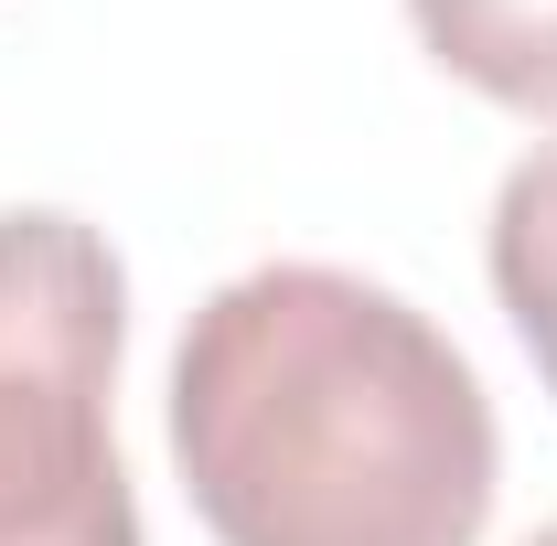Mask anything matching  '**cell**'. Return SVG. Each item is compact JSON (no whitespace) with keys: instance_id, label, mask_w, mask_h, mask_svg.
<instances>
[{"instance_id":"cell-2","label":"cell","mask_w":557,"mask_h":546,"mask_svg":"<svg viewBox=\"0 0 557 546\" xmlns=\"http://www.w3.org/2000/svg\"><path fill=\"white\" fill-rule=\"evenodd\" d=\"M129 269L54 204L0 214V546H139L119 472Z\"/></svg>"},{"instance_id":"cell-5","label":"cell","mask_w":557,"mask_h":546,"mask_svg":"<svg viewBox=\"0 0 557 546\" xmlns=\"http://www.w3.org/2000/svg\"><path fill=\"white\" fill-rule=\"evenodd\" d=\"M525 546H557V514H547V525H536V536H525Z\"/></svg>"},{"instance_id":"cell-1","label":"cell","mask_w":557,"mask_h":546,"mask_svg":"<svg viewBox=\"0 0 557 546\" xmlns=\"http://www.w3.org/2000/svg\"><path fill=\"white\" fill-rule=\"evenodd\" d=\"M172 461L214 546H483L504 439L418 300L278 258L183 322Z\"/></svg>"},{"instance_id":"cell-3","label":"cell","mask_w":557,"mask_h":546,"mask_svg":"<svg viewBox=\"0 0 557 546\" xmlns=\"http://www.w3.org/2000/svg\"><path fill=\"white\" fill-rule=\"evenodd\" d=\"M408 22L472 97L557 119V0H408Z\"/></svg>"},{"instance_id":"cell-4","label":"cell","mask_w":557,"mask_h":546,"mask_svg":"<svg viewBox=\"0 0 557 546\" xmlns=\"http://www.w3.org/2000/svg\"><path fill=\"white\" fill-rule=\"evenodd\" d=\"M493 289H504V322L525 333L557 397V139H536L493 194Z\"/></svg>"}]
</instances>
